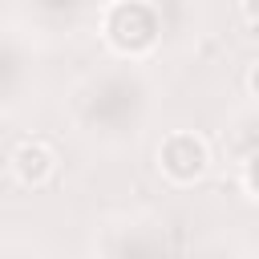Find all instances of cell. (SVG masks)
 <instances>
[{"label":"cell","instance_id":"277c9868","mask_svg":"<svg viewBox=\"0 0 259 259\" xmlns=\"http://www.w3.org/2000/svg\"><path fill=\"white\" fill-rule=\"evenodd\" d=\"M243 190L259 202V150H251V158L243 162Z\"/></svg>","mask_w":259,"mask_h":259},{"label":"cell","instance_id":"5b68a950","mask_svg":"<svg viewBox=\"0 0 259 259\" xmlns=\"http://www.w3.org/2000/svg\"><path fill=\"white\" fill-rule=\"evenodd\" d=\"M247 85H251V93H255V97H259V61H255V65H251V73H247Z\"/></svg>","mask_w":259,"mask_h":259},{"label":"cell","instance_id":"7a4b0ae2","mask_svg":"<svg viewBox=\"0 0 259 259\" xmlns=\"http://www.w3.org/2000/svg\"><path fill=\"white\" fill-rule=\"evenodd\" d=\"M206 166H210V146H206L202 134H194V130H174V134L162 138V146H158V170H162L174 186L198 182V178L206 174Z\"/></svg>","mask_w":259,"mask_h":259},{"label":"cell","instance_id":"3957f363","mask_svg":"<svg viewBox=\"0 0 259 259\" xmlns=\"http://www.w3.org/2000/svg\"><path fill=\"white\" fill-rule=\"evenodd\" d=\"M53 170H57L53 146L28 138V142H20V146L12 150V174H16L24 186H45V182L53 178Z\"/></svg>","mask_w":259,"mask_h":259},{"label":"cell","instance_id":"6da1fadb","mask_svg":"<svg viewBox=\"0 0 259 259\" xmlns=\"http://www.w3.org/2000/svg\"><path fill=\"white\" fill-rule=\"evenodd\" d=\"M158 32H162V24H158V12L150 4L130 0V4H109L105 8V40L125 57L150 53L158 45Z\"/></svg>","mask_w":259,"mask_h":259}]
</instances>
